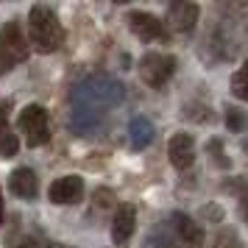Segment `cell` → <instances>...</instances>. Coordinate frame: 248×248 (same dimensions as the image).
Wrapping results in <instances>:
<instances>
[{
	"mask_svg": "<svg viewBox=\"0 0 248 248\" xmlns=\"http://www.w3.org/2000/svg\"><path fill=\"white\" fill-rule=\"evenodd\" d=\"M125 101V87L109 73H92L76 84L70 95V131L76 137L101 134L112 109Z\"/></svg>",
	"mask_w": 248,
	"mask_h": 248,
	"instance_id": "1",
	"label": "cell"
},
{
	"mask_svg": "<svg viewBox=\"0 0 248 248\" xmlns=\"http://www.w3.org/2000/svg\"><path fill=\"white\" fill-rule=\"evenodd\" d=\"M28 39L34 50L39 53H56L64 45V28L59 20L56 9H50L47 3H36L28 12Z\"/></svg>",
	"mask_w": 248,
	"mask_h": 248,
	"instance_id": "2",
	"label": "cell"
},
{
	"mask_svg": "<svg viewBox=\"0 0 248 248\" xmlns=\"http://www.w3.org/2000/svg\"><path fill=\"white\" fill-rule=\"evenodd\" d=\"M31 53L28 47V39H25L23 28L17 20H9V23L0 28V73H12L17 64H23Z\"/></svg>",
	"mask_w": 248,
	"mask_h": 248,
	"instance_id": "3",
	"label": "cell"
},
{
	"mask_svg": "<svg viewBox=\"0 0 248 248\" xmlns=\"http://www.w3.org/2000/svg\"><path fill=\"white\" fill-rule=\"evenodd\" d=\"M17 131L23 134L28 148H39L50 142V114L42 103H28L17 117Z\"/></svg>",
	"mask_w": 248,
	"mask_h": 248,
	"instance_id": "4",
	"label": "cell"
},
{
	"mask_svg": "<svg viewBox=\"0 0 248 248\" xmlns=\"http://www.w3.org/2000/svg\"><path fill=\"white\" fill-rule=\"evenodd\" d=\"M179 62L170 53H145L140 59V78L145 81L151 90H162L173 76H176Z\"/></svg>",
	"mask_w": 248,
	"mask_h": 248,
	"instance_id": "5",
	"label": "cell"
},
{
	"mask_svg": "<svg viewBox=\"0 0 248 248\" xmlns=\"http://www.w3.org/2000/svg\"><path fill=\"white\" fill-rule=\"evenodd\" d=\"M125 23H128V31L142 39V42H165L168 39V25L159 20L156 14L142 12V9H131L125 14Z\"/></svg>",
	"mask_w": 248,
	"mask_h": 248,
	"instance_id": "6",
	"label": "cell"
},
{
	"mask_svg": "<svg viewBox=\"0 0 248 248\" xmlns=\"http://www.w3.org/2000/svg\"><path fill=\"white\" fill-rule=\"evenodd\" d=\"M84 198V179L81 176H59L50 187H47V201L56 206H67V203H78Z\"/></svg>",
	"mask_w": 248,
	"mask_h": 248,
	"instance_id": "7",
	"label": "cell"
},
{
	"mask_svg": "<svg viewBox=\"0 0 248 248\" xmlns=\"http://www.w3.org/2000/svg\"><path fill=\"white\" fill-rule=\"evenodd\" d=\"M168 156H170V165L176 170H190L192 162H195V140H192V134H184V131H179V134L170 137L168 142Z\"/></svg>",
	"mask_w": 248,
	"mask_h": 248,
	"instance_id": "8",
	"label": "cell"
},
{
	"mask_svg": "<svg viewBox=\"0 0 248 248\" xmlns=\"http://www.w3.org/2000/svg\"><path fill=\"white\" fill-rule=\"evenodd\" d=\"M198 14H201V9H198L195 3H184V0H181V3H170L168 6V23H170V28H173L176 34L187 36V34L195 31Z\"/></svg>",
	"mask_w": 248,
	"mask_h": 248,
	"instance_id": "9",
	"label": "cell"
},
{
	"mask_svg": "<svg viewBox=\"0 0 248 248\" xmlns=\"http://www.w3.org/2000/svg\"><path fill=\"white\" fill-rule=\"evenodd\" d=\"M170 232L176 234V240H179L181 246H187V248L203 246V229L192 220L190 215H184V212L170 215Z\"/></svg>",
	"mask_w": 248,
	"mask_h": 248,
	"instance_id": "10",
	"label": "cell"
},
{
	"mask_svg": "<svg viewBox=\"0 0 248 248\" xmlns=\"http://www.w3.org/2000/svg\"><path fill=\"white\" fill-rule=\"evenodd\" d=\"M9 192L23 198V201H34L39 195V179L31 168H14L9 173Z\"/></svg>",
	"mask_w": 248,
	"mask_h": 248,
	"instance_id": "11",
	"label": "cell"
},
{
	"mask_svg": "<svg viewBox=\"0 0 248 248\" xmlns=\"http://www.w3.org/2000/svg\"><path fill=\"white\" fill-rule=\"evenodd\" d=\"M134 229H137V209L131 203L117 206V212L112 217V243L114 246H125L134 234Z\"/></svg>",
	"mask_w": 248,
	"mask_h": 248,
	"instance_id": "12",
	"label": "cell"
},
{
	"mask_svg": "<svg viewBox=\"0 0 248 248\" xmlns=\"http://www.w3.org/2000/svg\"><path fill=\"white\" fill-rule=\"evenodd\" d=\"M14 101H0V159H12L17 156V151H20V140L17 134L12 131V125H9V112H12Z\"/></svg>",
	"mask_w": 248,
	"mask_h": 248,
	"instance_id": "13",
	"label": "cell"
},
{
	"mask_svg": "<svg viewBox=\"0 0 248 248\" xmlns=\"http://www.w3.org/2000/svg\"><path fill=\"white\" fill-rule=\"evenodd\" d=\"M154 134H156V128H154V123L145 114H134L128 120V142H131L134 151H145L154 142Z\"/></svg>",
	"mask_w": 248,
	"mask_h": 248,
	"instance_id": "14",
	"label": "cell"
},
{
	"mask_svg": "<svg viewBox=\"0 0 248 248\" xmlns=\"http://www.w3.org/2000/svg\"><path fill=\"white\" fill-rule=\"evenodd\" d=\"M181 117H187V120H195V123H212L215 114L209 109V103H201V101H190L181 106Z\"/></svg>",
	"mask_w": 248,
	"mask_h": 248,
	"instance_id": "15",
	"label": "cell"
},
{
	"mask_svg": "<svg viewBox=\"0 0 248 248\" xmlns=\"http://www.w3.org/2000/svg\"><path fill=\"white\" fill-rule=\"evenodd\" d=\"M223 120H226V128L234 131V134L248 131V114L243 112V109H237V106H226L223 109Z\"/></svg>",
	"mask_w": 248,
	"mask_h": 248,
	"instance_id": "16",
	"label": "cell"
},
{
	"mask_svg": "<svg viewBox=\"0 0 248 248\" xmlns=\"http://www.w3.org/2000/svg\"><path fill=\"white\" fill-rule=\"evenodd\" d=\"M232 95L248 103V59L237 67L234 76H232Z\"/></svg>",
	"mask_w": 248,
	"mask_h": 248,
	"instance_id": "17",
	"label": "cell"
},
{
	"mask_svg": "<svg viewBox=\"0 0 248 248\" xmlns=\"http://www.w3.org/2000/svg\"><path fill=\"white\" fill-rule=\"evenodd\" d=\"M206 151L212 154V162H215L220 170L232 168V159L223 154V142H220V140H209V142H206Z\"/></svg>",
	"mask_w": 248,
	"mask_h": 248,
	"instance_id": "18",
	"label": "cell"
},
{
	"mask_svg": "<svg viewBox=\"0 0 248 248\" xmlns=\"http://www.w3.org/2000/svg\"><path fill=\"white\" fill-rule=\"evenodd\" d=\"M234 190H237V198H240V215H243V220L248 223V179L234 184Z\"/></svg>",
	"mask_w": 248,
	"mask_h": 248,
	"instance_id": "19",
	"label": "cell"
},
{
	"mask_svg": "<svg viewBox=\"0 0 248 248\" xmlns=\"http://www.w3.org/2000/svg\"><path fill=\"white\" fill-rule=\"evenodd\" d=\"M240 246V240H237L234 232H220V237H217V248H237Z\"/></svg>",
	"mask_w": 248,
	"mask_h": 248,
	"instance_id": "20",
	"label": "cell"
},
{
	"mask_svg": "<svg viewBox=\"0 0 248 248\" xmlns=\"http://www.w3.org/2000/svg\"><path fill=\"white\" fill-rule=\"evenodd\" d=\"M12 248H39V243H36V237L23 234V237H17V240H14Z\"/></svg>",
	"mask_w": 248,
	"mask_h": 248,
	"instance_id": "21",
	"label": "cell"
},
{
	"mask_svg": "<svg viewBox=\"0 0 248 248\" xmlns=\"http://www.w3.org/2000/svg\"><path fill=\"white\" fill-rule=\"evenodd\" d=\"M203 217H212V220H217V223H220V217H223V212H220L217 206H209V209H203Z\"/></svg>",
	"mask_w": 248,
	"mask_h": 248,
	"instance_id": "22",
	"label": "cell"
},
{
	"mask_svg": "<svg viewBox=\"0 0 248 248\" xmlns=\"http://www.w3.org/2000/svg\"><path fill=\"white\" fill-rule=\"evenodd\" d=\"M45 248H73V246H64V243H47Z\"/></svg>",
	"mask_w": 248,
	"mask_h": 248,
	"instance_id": "23",
	"label": "cell"
},
{
	"mask_svg": "<svg viewBox=\"0 0 248 248\" xmlns=\"http://www.w3.org/2000/svg\"><path fill=\"white\" fill-rule=\"evenodd\" d=\"M3 215L6 212H3V192H0V223H3Z\"/></svg>",
	"mask_w": 248,
	"mask_h": 248,
	"instance_id": "24",
	"label": "cell"
}]
</instances>
